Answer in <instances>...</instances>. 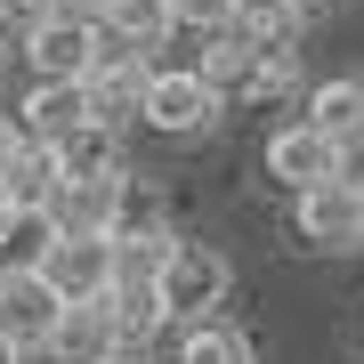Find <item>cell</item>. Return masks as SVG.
Masks as SVG:
<instances>
[{"instance_id":"1","label":"cell","mask_w":364,"mask_h":364,"mask_svg":"<svg viewBox=\"0 0 364 364\" xmlns=\"http://www.w3.org/2000/svg\"><path fill=\"white\" fill-rule=\"evenodd\" d=\"M227 299V259L210 243H170V259H162V275H154V308H162V324H203L210 308Z\"/></svg>"},{"instance_id":"2","label":"cell","mask_w":364,"mask_h":364,"mask_svg":"<svg viewBox=\"0 0 364 364\" xmlns=\"http://www.w3.org/2000/svg\"><path fill=\"white\" fill-rule=\"evenodd\" d=\"M138 122L162 138H203L210 122H219V90L195 73V65H154L138 90Z\"/></svg>"},{"instance_id":"3","label":"cell","mask_w":364,"mask_h":364,"mask_svg":"<svg viewBox=\"0 0 364 364\" xmlns=\"http://www.w3.org/2000/svg\"><path fill=\"white\" fill-rule=\"evenodd\" d=\"M33 275H41L57 299H65V308H81V299H105V291H114V243H105V235H57L49 259H41Z\"/></svg>"},{"instance_id":"4","label":"cell","mask_w":364,"mask_h":364,"mask_svg":"<svg viewBox=\"0 0 364 364\" xmlns=\"http://www.w3.org/2000/svg\"><path fill=\"white\" fill-rule=\"evenodd\" d=\"M267 178H284L291 195H308V186H332L348 178V154L316 130V122H284V130L267 138Z\"/></svg>"},{"instance_id":"5","label":"cell","mask_w":364,"mask_h":364,"mask_svg":"<svg viewBox=\"0 0 364 364\" xmlns=\"http://www.w3.org/2000/svg\"><path fill=\"white\" fill-rule=\"evenodd\" d=\"M291 227H299V243H308V251H356V243H364V203H356L348 178L308 186V195L291 203Z\"/></svg>"},{"instance_id":"6","label":"cell","mask_w":364,"mask_h":364,"mask_svg":"<svg viewBox=\"0 0 364 364\" xmlns=\"http://www.w3.org/2000/svg\"><path fill=\"white\" fill-rule=\"evenodd\" d=\"M122 195H130V170L122 178H57L49 219H57V235H114Z\"/></svg>"},{"instance_id":"7","label":"cell","mask_w":364,"mask_h":364,"mask_svg":"<svg viewBox=\"0 0 364 364\" xmlns=\"http://www.w3.org/2000/svg\"><path fill=\"white\" fill-rule=\"evenodd\" d=\"M57 316H65V299L41 284V275H0V340L9 348H49Z\"/></svg>"},{"instance_id":"8","label":"cell","mask_w":364,"mask_h":364,"mask_svg":"<svg viewBox=\"0 0 364 364\" xmlns=\"http://www.w3.org/2000/svg\"><path fill=\"white\" fill-rule=\"evenodd\" d=\"M25 65H33V81H81L90 73V25H73V16H33L25 25Z\"/></svg>"},{"instance_id":"9","label":"cell","mask_w":364,"mask_h":364,"mask_svg":"<svg viewBox=\"0 0 364 364\" xmlns=\"http://www.w3.org/2000/svg\"><path fill=\"white\" fill-rule=\"evenodd\" d=\"M49 195H57V154L41 138L9 130V146H0V203L9 210H49Z\"/></svg>"},{"instance_id":"10","label":"cell","mask_w":364,"mask_h":364,"mask_svg":"<svg viewBox=\"0 0 364 364\" xmlns=\"http://www.w3.org/2000/svg\"><path fill=\"white\" fill-rule=\"evenodd\" d=\"M308 122L340 146V154H348V146H364V73H332V81H316Z\"/></svg>"},{"instance_id":"11","label":"cell","mask_w":364,"mask_h":364,"mask_svg":"<svg viewBox=\"0 0 364 364\" xmlns=\"http://www.w3.org/2000/svg\"><path fill=\"white\" fill-rule=\"evenodd\" d=\"M49 356H57V364H114V356H122V340H114V324H105V308H97V299H81V308L57 316Z\"/></svg>"},{"instance_id":"12","label":"cell","mask_w":364,"mask_h":364,"mask_svg":"<svg viewBox=\"0 0 364 364\" xmlns=\"http://www.w3.org/2000/svg\"><path fill=\"white\" fill-rule=\"evenodd\" d=\"M81 81H33L25 90V122H16V138H41V146H57V138H73L81 130Z\"/></svg>"},{"instance_id":"13","label":"cell","mask_w":364,"mask_h":364,"mask_svg":"<svg viewBox=\"0 0 364 364\" xmlns=\"http://www.w3.org/2000/svg\"><path fill=\"white\" fill-rule=\"evenodd\" d=\"M57 243V219L49 210H0V275H33Z\"/></svg>"},{"instance_id":"14","label":"cell","mask_w":364,"mask_h":364,"mask_svg":"<svg viewBox=\"0 0 364 364\" xmlns=\"http://www.w3.org/2000/svg\"><path fill=\"white\" fill-rule=\"evenodd\" d=\"M49 154H57V178H122V138L97 130V122H81V130L57 138Z\"/></svg>"},{"instance_id":"15","label":"cell","mask_w":364,"mask_h":364,"mask_svg":"<svg viewBox=\"0 0 364 364\" xmlns=\"http://www.w3.org/2000/svg\"><path fill=\"white\" fill-rule=\"evenodd\" d=\"M97 25L114 33L122 49H138V57H146V49H162V41L178 33V25H170V0H105Z\"/></svg>"},{"instance_id":"16","label":"cell","mask_w":364,"mask_h":364,"mask_svg":"<svg viewBox=\"0 0 364 364\" xmlns=\"http://www.w3.org/2000/svg\"><path fill=\"white\" fill-rule=\"evenodd\" d=\"M105 243H114V284H154L178 235H170V227H114Z\"/></svg>"},{"instance_id":"17","label":"cell","mask_w":364,"mask_h":364,"mask_svg":"<svg viewBox=\"0 0 364 364\" xmlns=\"http://www.w3.org/2000/svg\"><path fill=\"white\" fill-rule=\"evenodd\" d=\"M97 308H105V324H114V340H122V348H146V340L162 332V308H154V284H114V291L97 299Z\"/></svg>"},{"instance_id":"18","label":"cell","mask_w":364,"mask_h":364,"mask_svg":"<svg viewBox=\"0 0 364 364\" xmlns=\"http://www.w3.org/2000/svg\"><path fill=\"white\" fill-rule=\"evenodd\" d=\"M178 364H251V340L235 332V324H219V316H203V324H186Z\"/></svg>"},{"instance_id":"19","label":"cell","mask_w":364,"mask_h":364,"mask_svg":"<svg viewBox=\"0 0 364 364\" xmlns=\"http://www.w3.org/2000/svg\"><path fill=\"white\" fill-rule=\"evenodd\" d=\"M299 81V57L291 49H251V65H243V90L251 97H275V90H291Z\"/></svg>"},{"instance_id":"20","label":"cell","mask_w":364,"mask_h":364,"mask_svg":"<svg viewBox=\"0 0 364 364\" xmlns=\"http://www.w3.org/2000/svg\"><path fill=\"white\" fill-rule=\"evenodd\" d=\"M170 25H203V33H227V25H235V0H170Z\"/></svg>"},{"instance_id":"21","label":"cell","mask_w":364,"mask_h":364,"mask_svg":"<svg viewBox=\"0 0 364 364\" xmlns=\"http://www.w3.org/2000/svg\"><path fill=\"white\" fill-rule=\"evenodd\" d=\"M57 9V0H0V33H9V25H33V16H49Z\"/></svg>"},{"instance_id":"22","label":"cell","mask_w":364,"mask_h":364,"mask_svg":"<svg viewBox=\"0 0 364 364\" xmlns=\"http://www.w3.org/2000/svg\"><path fill=\"white\" fill-rule=\"evenodd\" d=\"M0 364H16V348H9V340H0Z\"/></svg>"},{"instance_id":"23","label":"cell","mask_w":364,"mask_h":364,"mask_svg":"<svg viewBox=\"0 0 364 364\" xmlns=\"http://www.w3.org/2000/svg\"><path fill=\"white\" fill-rule=\"evenodd\" d=\"M348 186H356V203H364V178H348Z\"/></svg>"},{"instance_id":"24","label":"cell","mask_w":364,"mask_h":364,"mask_svg":"<svg viewBox=\"0 0 364 364\" xmlns=\"http://www.w3.org/2000/svg\"><path fill=\"white\" fill-rule=\"evenodd\" d=\"M0 57H9V33H0Z\"/></svg>"},{"instance_id":"25","label":"cell","mask_w":364,"mask_h":364,"mask_svg":"<svg viewBox=\"0 0 364 364\" xmlns=\"http://www.w3.org/2000/svg\"><path fill=\"white\" fill-rule=\"evenodd\" d=\"M0 210H9V203H0Z\"/></svg>"}]
</instances>
